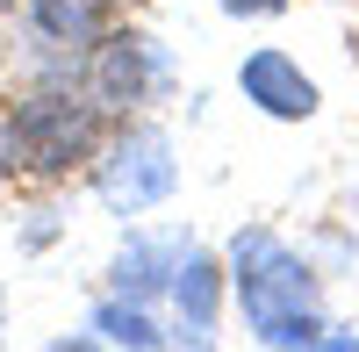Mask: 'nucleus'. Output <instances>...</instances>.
<instances>
[{
  "label": "nucleus",
  "mask_w": 359,
  "mask_h": 352,
  "mask_svg": "<svg viewBox=\"0 0 359 352\" xmlns=\"http://www.w3.org/2000/svg\"><path fill=\"white\" fill-rule=\"evenodd\" d=\"M86 180H94L101 209H115V216L165 209V201L180 194V158H172L165 123H151V115H123V123L108 130V144L94 151Z\"/></svg>",
  "instance_id": "3"
},
{
  "label": "nucleus",
  "mask_w": 359,
  "mask_h": 352,
  "mask_svg": "<svg viewBox=\"0 0 359 352\" xmlns=\"http://www.w3.org/2000/svg\"><path fill=\"white\" fill-rule=\"evenodd\" d=\"M86 331H94L101 345H137V352H158L172 345V324L158 316V302H137V295H108L94 302V316H86Z\"/></svg>",
  "instance_id": "9"
},
{
  "label": "nucleus",
  "mask_w": 359,
  "mask_h": 352,
  "mask_svg": "<svg viewBox=\"0 0 359 352\" xmlns=\"http://www.w3.org/2000/svg\"><path fill=\"white\" fill-rule=\"evenodd\" d=\"M15 8H22L29 43H36L43 79H72V65L94 50V36L115 22V0H15Z\"/></svg>",
  "instance_id": "5"
},
{
  "label": "nucleus",
  "mask_w": 359,
  "mask_h": 352,
  "mask_svg": "<svg viewBox=\"0 0 359 352\" xmlns=\"http://www.w3.org/2000/svg\"><path fill=\"white\" fill-rule=\"evenodd\" d=\"M50 238H57V209H36V223L22 230V252H43Z\"/></svg>",
  "instance_id": "11"
},
{
  "label": "nucleus",
  "mask_w": 359,
  "mask_h": 352,
  "mask_svg": "<svg viewBox=\"0 0 359 352\" xmlns=\"http://www.w3.org/2000/svg\"><path fill=\"white\" fill-rule=\"evenodd\" d=\"M216 8L230 22H273V15H287V0H216Z\"/></svg>",
  "instance_id": "10"
},
{
  "label": "nucleus",
  "mask_w": 359,
  "mask_h": 352,
  "mask_svg": "<svg viewBox=\"0 0 359 352\" xmlns=\"http://www.w3.org/2000/svg\"><path fill=\"white\" fill-rule=\"evenodd\" d=\"M230 302L245 316V338L252 345H273V352H302L323 345L331 316H323V273L309 266V252H294L280 230H237L230 238Z\"/></svg>",
  "instance_id": "1"
},
{
  "label": "nucleus",
  "mask_w": 359,
  "mask_h": 352,
  "mask_svg": "<svg viewBox=\"0 0 359 352\" xmlns=\"http://www.w3.org/2000/svg\"><path fill=\"white\" fill-rule=\"evenodd\" d=\"M0 180H8V165H0Z\"/></svg>",
  "instance_id": "13"
},
{
  "label": "nucleus",
  "mask_w": 359,
  "mask_h": 352,
  "mask_svg": "<svg viewBox=\"0 0 359 352\" xmlns=\"http://www.w3.org/2000/svg\"><path fill=\"white\" fill-rule=\"evenodd\" d=\"M187 245H194L187 230H130V238L115 245V259H108V287L115 295H137V302H165L172 266H180Z\"/></svg>",
  "instance_id": "8"
},
{
  "label": "nucleus",
  "mask_w": 359,
  "mask_h": 352,
  "mask_svg": "<svg viewBox=\"0 0 359 352\" xmlns=\"http://www.w3.org/2000/svg\"><path fill=\"white\" fill-rule=\"evenodd\" d=\"M108 130H115V115L79 79H43L15 108H0V165L22 172V180H72V172L94 165Z\"/></svg>",
  "instance_id": "2"
},
{
  "label": "nucleus",
  "mask_w": 359,
  "mask_h": 352,
  "mask_svg": "<svg viewBox=\"0 0 359 352\" xmlns=\"http://www.w3.org/2000/svg\"><path fill=\"white\" fill-rule=\"evenodd\" d=\"M72 79L94 94L115 123L123 115H144L151 101H165L172 94V79H180V65H172V50L151 36V29H130V22H108L101 36H94V50L72 65Z\"/></svg>",
  "instance_id": "4"
},
{
  "label": "nucleus",
  "mask_w": 359,
  "mask_h": 352,
  "mask_svg": "<svg viewBox=\"0 0 359 352\" xmlns=\"http://www.w3.org/2000/svg\"><path fill=\"white\" fill-rule=\"evenodd\" d=\"M223 295H230V259H216L208 245H187V252H180V266H172V287H165L172 345H216Z\"/></svg>",
  "instance_id": "6"
},
{
  "label": "nucleus",
  "mask_w": 359,
  "mask_h": 352,
  "mask_svg": "<svg viewBox=\"0 0 359 352\" xmlns=\"http://www.w3.org/2000/svg\"><path fill=\"white\" fill-rule=\"evenodd\" d=\"M237 94H245V108L273 115V123H309V115L323 108V86L302 72V57H287L280 43L245 50V65H237Z\"/></svg>",
  "instance_id": "7"
},
{
  "label": "nucleus",
  "mask_w": 359,
  "mask_h": 352,
  "mask_svg": "<svg viewBox=\"0 0 359 352\" xmlns=\"http://www.w3.org/2000/svg\"><path fill=\"white\" fill-rule=\"evenodd\" d=\"M0 8H15V0H0Z\"/></svg>",
  "instance_id": "12"
}]
</instances>
